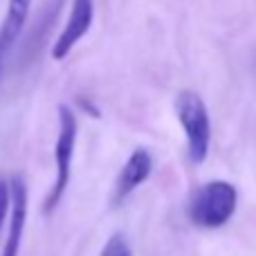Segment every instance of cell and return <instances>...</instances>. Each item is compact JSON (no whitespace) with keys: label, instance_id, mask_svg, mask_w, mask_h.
Listing matches in <instances>:
<instances>
[{"label":"cell","instance_id":"6da1fadb","mask_svg":"<svg viewBox=\"0 0 256 256\" xmlns=\"http://www.w3.org/2000/svg\"><path fill=\"white\" fill-rule=\"evenodd\" d=\"M238 204V191L225 180L207 182L196 191L189 204V218L202 230H218L232 220Z\"/></svg>","mask_w":256,"mask_h":256},{"label":"cell","instance_id":"7a4b0ae2","mask_svg":"<svg viewBox=\"0 0 256 256\" xmlns=\"http://www.w3.org/2000/svg\"><path fill=\"white\" fill-rule=\"evenodd\" d=\"M176 115L186 137V153L196 164L207 160L209 144H212V122L204 102L191 90H182L176 97Z\"/></svg>","mask_w":256,"mask_h":256},{"label":"cell","instance_id":"3957f363","mask_svg":"<svg viewBox=\"0 0 256 256\" xmlns=\"http://www.w3.org/2000/svg\"><path fill=\"white\" fill-rule=\"evenodd\" d=\"M76 117L68 106H58V132H56V144H54V164H56V178L50 196L45 198L43 212L52 214L63 200L70 182V168H72V155H74L76 144Z\"/></svg>","mask_w":256,"mask_h":256},{"label":"cell","instance_id":"277c9868","mask_svg":"<svg viewBox=\"0 0 256 256\" xmlns=\"http://www.w3.org/2000/svg\"><path fill=\"white\" fill-rule=\"evenodd\" d=\"M92 14H94L92 0H72V9H70V16H68V22L52 48L54 61H63V58L70 54V50L84 38L86 32L92 25Z\"/></svg>","mask_w":256,"mask_h":256},{"label":"cell","instance_id":"5b68a950","mask_svg":"<svg viewBox=\"0 0 256 256\" xmlns=\"http://www.w3.org/2000/svg\"><path fill=\"white\" fill-rule=\"evenodd\" d=\"M27 220V186L20 178L9 180V230L4 240L2 256H18Z\"/></svg>","mask_w":256,"mask_h":256},{"label":"cell","instance_id":"8992f818","mask_svg":"<svg viewBox=\"0 0 256 256\" xmlns=\"http://www.w3.org/2000/svg\"><path fill=\"white\" fill-rule=\"evenodd\" d=\"M150 171H153V158H150L148 150L137 148L130 153V158L126 160L124 168H122L120 178H117L115 184V194H112V202L122 204L142 182L148 180Z\"/></svg>","mask_w":256,"mask_h":256},{"label":"cell","instance_id":"52a82bcc","mask_svg":"<svg viewBox=\"0 0 256 256\" xmlns=\"http://www.w3.org/2000/svg\"><path fill=\"white\" fill-rule=\"evenodd\" d=\"M30 9H32V0H9L7 2L4 20L0 25V70H2V63L7 58L9 50L14 48V43L18 40L22 27H25Z\"/></svg>","mask_w":256,"mask_h":256},{"label":"cell","instance_id":"ba28073f","mask_svg":"<svg viewBox=\"0 0 256 256\" xmlns=\"http://www.w3.org/2000/svg\"><path fill=\"white\" fill-rule=\"evenodd\" d=\"M102 256H132V250L124 234H112L108 238V243L104 245Z\"/></svg>","mask_w":256,"mask_h":256},{"label":"cell","instance_id":"9c48e42d","mask_svg":"<svg viewBox=\"0 0 256 256\" xmlns=\"http://www.w3.org/2000/svg\"><path fill=\"white\" fill-rule=\"evenodd\" d=\"M9 216V182L0 180V227Z\"/></svg>","mask_w":256,"mask_h":256}]
</instances>
